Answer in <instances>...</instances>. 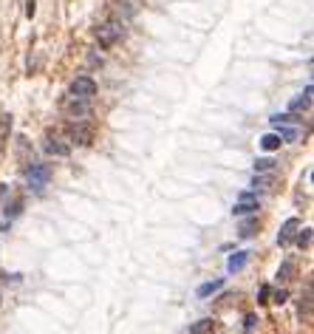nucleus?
Here are the masks:
<instances>
[{"label":"nucleus","instance_id":"obj_1","mask_svg":"<svg viewBox=\"0 0 314 334\" xmlns=\"http://www.w3.org/2000/svg\"><path fill=\"white\" fill-rule=\"evenodd\" d=\"M122 37H125V23L119 20H108L96 29V40H99L102 49H111L114 43H119Z\"/></svg>","mask_w":314,"mask_h":334},{"label":"nucleus","instance_id":"obj_2","mask_svg":"<svg viewBox=\"0 0 314 334\" xmlns=\"http://www.w3.org/2000/svg\"><path fill=\"white\" fill-rule=\"evenodd\" d=\"M48 178H51V167H48V164L34 162V164L26 167V181H29V187L34 193H43L45 187H48Z\"/></svg>","mask_w":314,"mask_h":334},{"label":"nucleus","instance_id":"obj_3","mask_svg":"<svg viewBox=\"0 0 314 334\" xmlns=\"http://www.w3.org/2000/svg\"><path fill=\"white\" fill-rule=\"evenodd\" d=\"M63 114L68 116V119H85V116H91V100L65 97L63 100Z\"/></svg>","mask_w":314,"mask_h":334},{"label":"nucleus","instance_id":"obj_4","mask_svg":"<svg viewBox=\"0 0 314 334\" xmlns=\"http://www.w3.org/2000/svg\"><path fill=\"white\" fill-rule=\"evenodd\" d=\"M68 93H71V97H79V100H91V97H96V82H93L91 77H77V79H71Z\"/></svg>","mask_w":314,"mask_h":334},{"label":"nucleus","instance_id":"obj_5","mask_svg":"<svg viewBox=\"0 0 314 334\" xmlns=\"http://www.w3.org/2000/svg\"><path fill=\"white\" fill-rule=\"evenodd\" d=\"M91 128H88V125H82V122L77 119V125H71V128H68V139H71V145H82V148H85V145H91Z\"/></svg>","mask_w":314,"mask_h":334},{"label":"nucleus","instance_id":"obj_6","mask_svg":"<svg viewBox=\"0 0 314 334\" xmlns=\"http://www.w3.org/2000/svg\"><path fill=\"white\" fill-rule=\"evenodd\" d=\"M257 210V199L255 196H249V193H243L241 199L235 201V207H232V215H249Z\"/></svg>","mask_w":314,"mask_h":334},{"label":"nucleus","instance_id":"obj_7","mask_svg":"<svg viewBox=\"0 0 314 334\" xmlns=\"http://www.w3.org/2000/svg\"><path fill=\"white\" fill-rule=\"evenodd\" d=\"M297 227H300L297 218H289L283 227H280V232H278V244H280V247H286V244L292 241V235H294V229H297Z\"/></svg>","mask_w":314,"mask_h":334},{"label":"nucleus","instance_id":"obj_8","mask_svg":"<svg viewBox=\"0 0 314 334\" xmlns=\"http://www.w3.org/2000/svg\"><path fill=\"white\" fill-rule=\"evenodd\" d=\"M246 261H249V252H235V255H229V261H227V272H241L243 266H246Z\"/></svg>","mask_w":314,"mask_h":334},{"label":"nucleus","instance_id":"obj_9","mask_svg":"<svg viewBox=\"0 0 314 334\" xmlns=\"http://www.w3.org/2000/svg\"><path fill=\"white\" fill-rule=\"evenodd\" d=\"M275 128H278L280 142H294V139H300V128H289L283 122H275Z\"/></svg>","mask_w":314,"mask_h":334},{"label":"nucleus","instance_id":"obj_10","mask_svg":"<svg viewBox=\"0 0 314 334\" xmlns=\"http://www.w3.org/2000/svg\"><path fill=\"white\" fill-rule=\"evenodd\" d=\"M45 150H48V153H54V156H68V145H63L60 142V139H54V136H48V139H45Z\"/></svg>","mask_w":314,"mask_h":334},{"label":"nucleus","instance_id":"obj_11","mask_svg":"<svg viewBox=\"0 0 314 334\" xmlns=\"http://www.w3.org/2000/svg\"><path fill=\"white\" fill-rule=\"evenodd\" d=\"M224 289V277H218V280H210V283H201L198 286V298H210L213 292Z\"/></svg>","mask_w":314,"mask_h":334},{"label":"nucleus","instance_id":"obj_12","mask_svg":"<svg viewBox=\"0 0 314 334\" xmlns=\"http://www.w3.org/2000/svg\"><path fill=\"white\" fill-rule=\"evenodd\" d=\"M308 108H311V85H306L303 97L292 102V111H308Z\"/></svg>","mask_w":314,"mask_h":334},{"label":"nucleus","instance_id":"obj_13","mask_svg":"<svg viewBox=\"0 0 314 334\" xmlns=\"http://www.w3.org/2000/svg\"><path fill=\"white\" fill-rule=\"evenodd\" d=\"M213 317H204V320H198V323H193V326H190V334H210L213 331Z\"/></svg>","mask_w":314,"mask_h":334},{"label":"nucleus","instance_id":"obj_14","mask_svg":"<svg viewBox=\"0 0 314 334\" xmlns=\"http://www.w3.org/2000/svg\"><path fill=\"white\" fill-rule=\"evenodd\" d=\"M260 145H264V150H278L280 148V136L278 133H266L264 139H260Z\"/></svg>","mask_w":314,"mask_h":334},{"label":"nucleus","instance_id":"obj_15","mask_svg":"<svg viewBox=\"0 0 314 334\" xmlns=\"http://www.w3.org/2000/svg\"><path fill=\"white\" fill-rule=\"evenodd\" d=\"M308 244H311V227L300 229V235H297V247L300 249H308Z\"/></svg>","mask_w":314,"mask_h":334},{"label":"nucleus","instance_id":"obj_16","mask_svg":"<svg viewBox=\"0 0 314 334\" xmlns=\"http://www.w3.org/2000/svg\"><path fill=\"white\" fill-rule=\"evenodd\" d=\"M255 170H257V173L275 170V162H272V159H257V162H255Z\"/></svg>","mask_w":314,"mask_h":334},{"label":"nucleus","instance_id":"obj_17","mask_svg":"<svg viewBox=\"0 0 314 334\" xmlns=\"http://www.w3.org/2000/svg\"><path fill=\"white\" fill-rule=\"evenodd\" d=\"M272 181H275V176H255V181H252V187H260V190H264V187H269Z\"/></svg>","mask_w":314,"mask_h":334},{"label":"nucleus","instance_id":"obj_18","mask_svg":"<svg viewBox=\"0 0 314 334\" xmlns=\"http://www.w3.org/2000/svg\"><path fill=\"white\" fill-rule=\"evenodd\" d=\"M255 323H257V317H255V314H246V317H243V331H246V334H252V331H255Z\"/></svg>","mask_w":314,"mask_h":334},{"label":"nucleus","instance_id":"obj_19","mask_svg":"<svg viewBox=\"0 0 314 334\" xmlns=\"http://www.w3.org/2000/svg\"><path fill=\"white\" fill-rule=\"evenodd\" d=\"M292 269H294V263H292V261H286L283 266L278 269V277H280V280H286V277L292 275Z\"/></svg>","mask_w":314,"mask_h":334},{"label":"nucleus","instance_id":"obj_20","mask_svg":"<svg viewBox=\"0 0 314 334\" xmlns=\"http://www.w3.org/2000/svg\"><path fill=\"white\" fill-rule=\"evenodd\" d=\"M20 207H23V201H15L12 207H6V218H15V215L20 213Z\"/></svg>","mask_w":314,"mask_h":334},{"label":"nucleus","instance_id":"obj_21","mask_svg":"<svg viewBox=\"0 0 314 334\" xmlns=\"http://www.w3.org/2000/svg\"><path fill=\"white\" fill-rule=\"evenodd\" d=\"M252 229H255V221H246V224L241 227V235H243V238H249V235H252Z\"/></svg>","mask_w":314,"mask_h":334},{"label":"nucleus","instance_id":"obj_22","mask_svg":"<svg viewBox=\"0 0 314 334\" xmlns=\"http://www.w3.org/2000/svg\"><path fill=\"white\" fill-rule=\"evenodd\" d=\"M286 298H289V295L280 289V292H275V295H272V303H286Z\"/></svg>","mask_w":314,"mask_h":334},{"label":"nucleus","instance_id":"obj_23","mask_svg":"<svg viewBox=\"0 0 314 334\" xmlns=\"http://www.w3.org/2000/svg\"><path fill=\"white\" fill-rule=\"evenodd\" d=\"M266 298H269V286H260V292H257V303H266Z\"/></svg>","mask_w":314,"mask_h":334},{"label":"nucleus","instance_id":"obj_24","mask_svg":"<svg viewBox=\"0 0 314 334\" xmlns=\"http://www.w3.org/2000/svg\"><path fill=\"white\" fill-rule=\"evenodd\" d=\"M34 12H37V9H34V0H29V3H26V15L34 17Z\"/></svg>","mask_w":314,"mask_h":334},{"label":"nucleus","instance_id":"obj_25","mask_svg":"<svg viewBox=\"0 0 314 334\" xmlns=\"http://www.w3.org/2000/svg\"><path fill=\"white\" fill-rule=\"evenodd\" d=\"M6 199V184H0V201Z\"/></svg>","mask_w":314,"mask_h":334},{"label":"nucleus","instance_id":"obj_26","mask_svg":"<svg viewBox=\"0 0 314 334\" xmlns=\"http://www.w3.org/2000/svg\"><path fill=\"white\" fill-rule=\"evenodd\" d=\"M0 298H3V295H0Z\"/></svg>","mask_w":314,"mask_h":334}]
</instances>
